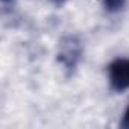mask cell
<instances>
[{
    "mask_svg": "<svg viewBox=\"0 0 129 129\" xmlns=\"http://www.w3.org/2000/svg\"><path fill=\"white\" fill-rule=\"evenodd\" d=\"M109 84L115 91L129 90V58H118L108 67Z\"/></svg>",
    "mask_w": 129,
    "mask_h": 129,
    "instance_id": "obj_1",
    "label": "cell"
},
{
    "mask_svg": "<svg viewBox=\"0 0 129 129\" xmlns=\"http://www.w3.org/2000/svg\"><path fill=\"white\" fill-rule=\"evenodd\" d=\"M121 126L129 127V106H127V109H126V112H124V115H123V123H121Z\"/></svg>",
    "mask_w": 129,
    "mask_h": 129,
    "instance_id": "obj_4",
    "label": "cell"
},
{
    "mask_svg": "<svg viewBox=\"0 0 129 129\" xmlns=\"http://www.w3.org/2000/svg\"><path fill=\"white\" fill-rule=\"evenodd\" d=\"M124 2H126V0H103L105 8L108 11H111V12H115V11L121 9L123 5H124Z\"/></svg>",
    "mask_w": 129,
    "mask_h": 129,
    "instance_id": "obj_3",
    "label": "cell"
},
{
    "mask_svg": "<svg viewBox=\"0 0 129 129\" xmlns=\"http://www.w3.org/2000/svg\"><path fill=\"white\" fill-rule=\"evenodd\" d=\"M53 2H56V3H61V2H64V0H53Z\"/></svg>",
    "mask_w": 129,
    "mask_h": 129,
    "instance_id": "obj_5",
    "label": "cell"
},
{
    "mask_svg": "<svg viewBox=\"0 0 129 129\" xmlns=\"http://www.w3.org/2000/svg\"><path fill=\"white\" fill-rule=\"evenodd\" d=\"M81 44L75 37H69L62 41L61 50H59V59L67 69H75L78 61L81 59Z\"/></svg>",
    "mask_w": 129,
    "mask_h": 129,
    "instance_id": "obj_2",
    "label": "cell"
}]
</instances>
